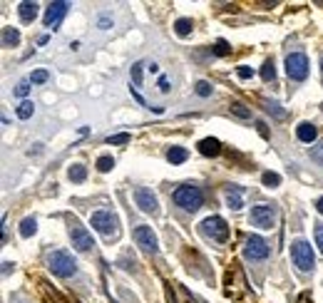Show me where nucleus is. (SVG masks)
Returning <instances> with one entry per match:
<instances>
[{"label": "nucleus", "instance_id": "nucleus-13", "mask_svg": "<svg viewBox=\"0 0 323 303\" xmlns=\"http://www.w3.org/2000/svg\"><path fill=\"white\" fill-rule=\"evenodd\" d=\"M296 137L301 139V142H306V144H311L316 137H318V129L311 124V122H301L298 127H296Z\"/></svg>", "mask_w": 323, "mask_h": 303}, {"label": "nucleus", "instance_id": "nucleus-28", "mask_svg": "<svg viewBox=\"0 0 323 303\" xmlns=\"http://www.w3.org/2000/svg\"><path fill=\"white\" fill-rule=\"evenodd\" d=\"M112 167H115V159H112V157H100V159H97V169H100V172H110Z\"/></svg>", "mask_w": 323, "mask_h": 303}, {"label": "nucleus", "instance_id": "nucleus-31", "mask_svg": "<svg viewBox=\"0 0 323 303\" xmlns=\"http://www.w3.org/2000/svg\"><path fill=\"white\" fill-rule=\"evenodd\" d=\"M236 75H239L241 80H251V77H254V70H251L249 65H241V67L236 70Z\"/></svg>", "mask_w": 323, "mask_h": 303}, {"label": "nucleus", "instance_id": "nucleus-21", "mask_svg": "<svg viewBox=\"0 0 323 303\" xmlns=\"http://www.w3.org/2000/svg\"><path fill=\"white\" fill-rule=\"evenodd\" d=\"M32 112H35V105H32L30 99H23V102L18 105V117H20V120H30Z\"/></svg>", "mask_w": 323, "mask_h": 303}, {"label": "nucleus", "instance_id": "nucleus-14", "mask_svg": "<svg viewBox=\"0 0 323 303\" xmlns=\"http://www.w3.org/2000/svg\"><path fill=\"white\" fill-rule=\"evenodd\" d=\"M37 10H40V5L37 3H28V0L18 5V15H20L23 23H32L37 18Z\"/></svg>", "mask_w": 323, "mask_h": 303}, {"label": "nucleus", "instance_id": "nucleus-38", "mask_svg": "<svg viewBox=\"0 0 323 303\" xmlns=\"http://www.w3.org/2000/svg\"><path fill=\"white\" fill-rule=\"evenodd\" d=\"M100 28H102V30H107V28H110V18H105V15H102V18H100Z\"/></svg>", "mask_w": 323, "mask_h": 303}, {"label": "nucleus", "instance_id": "nucleus-32", "mask_svg": "<svg viewBox=\"0 0 323 303\" xmlns=\"http://www.w3.org/2000/svg\"><path fill=\"white\" fill-rule=\"evenodd\" d=\"M28 92H30V82H28V80H23V82L15 87V94H18V97H28Z\"/></svg>", "mask_w": 323, "mask_h": 303}, {"label": "nucleus", "instance_id": "nucleus-35", "mask_svg": "<svg viewBox=\"0 0 323 303\" xmlns=\"http://www.w3.org/2000/svg\"><path fill=\"white\" fill-rule=\"evenodd\" d=\"M311 154H313V159H318V162H323V142L318 144V147H313V149H311Z\"/></svg>", "mask_w": 323, "mask_h": 303}, {"label": "nucleus", "instance_id": "nucleus-39", "mask_svg": "<svg viewBox=\"0 0 323 303\" xmlns=\"http://www.w3.org/2000/svg\"><path fill=\"white\" fill-rule=\"evenodd\" d=\"M316 209H318V214H323V196L316 201Z\"/></svg>", "mask_w": 323, "mask_h": 303}, {"label": "nucleus", "instance_id": "nucleus-19", "mask_svg": "<svg viewBox=\"0 0 323 303\" xmlns=\"http://www.w3.org/2000/svg\"><path fill=\"white\" fill-rule=\"evenodd\" d=\"M187 157H189V152L184 149V147H172V149L167 152V159H169L172 164H181V162H187Z\"/></svg>", "mask_w": 323, "mask_h": 303}, {"label": "nucleus", "instance_id": "nucleus-37", "mask_svg": "<svg viewBox=\"0 0 323 303\" xmlns=\"http://www.w3.org/2000/svg\"><path fill=\"white\" fill-rule=\"evenodd\" d=\"M159 90L164 92V94L169 92V80H167V77H162V80H159Z\"/></svg>", "mask_w": 323, "mask_h": 303}, {"label": "nucleus", "instance_id": "nucleus-6", "mask_svg": "<svg viewBox=\"0 0 323 303\" xmlns=\"http://www.w3.org/2000/svg\"><path fill=\"white\" fill-rule=\"evenodd\" d=\"M249 219H251V224H254L256 229H273L279 214H276V207H271V204H259V207L251 209V216H249Z\"/></svg>", "mask_w": 323, "mask_h": 303}, {"label": "nucleus", "instance_id": "nucleus-9", "mask_svg": "<svg viewBox=\"0 0 323 303\" xmlns=\"http://www.w3.org/2000/svg\"><path fill=\"white\" fill-rule=\"evenodd\" d=\"M70 239H72V246H75L77 251H82V254L95 246V243H92V234H89L80 221H75V219H72V224H70Z\"/></svg>", "mask_w": 323, "mask_h": 303}, {"label": "nucleus", "instance_id": "nucleus-17", "mask_svg": "<svg viewBox=\"0 0 323 303\" xmlns=\"http://www.w3.org/2000/svg\"><path fill=\"white\" fill-rule=\"evenodd\" d=\"M20 42V32L15 28H3V47H15Z\"/></svg>", "mask_w": 323, "mask_h": 303}, {"label": "nucleus", "instance_id": "nucleus-8", "mask_svg": "<svg viewBox=\"0 0 323 303\" xmlns=\"http://www.w3.org/2000/svg\"><path fill=\"white\" fill-rule=\"evenodd\" d=\"M67 10H70V3H67V0L50 3V5L45 8V18H42V25H45V28H53V30H58V25L62 23V18L67 15Z\"/></svg>", "mask_w": 323, "mask_h": 303}, {"label": "nucleus", "instance_id": "nucleus-40", "mask_svg": "<svg viewBox=\"0 0 323 303\" xmlns=\"http://www.w3.org/2000/svg\"><path fill=\"white\" fill-rule=\"evenodd\" d=\"M321 72H323V60H321Z\"/></svg>", "mask_w": 323, "mask_h": 303}, {"label": "nucleus", "instance_id": "nucleus-12", "mask_svg": "<svg viewBox=\"0 0 323 303\" xmlns=\"http://www.w3.org/2000/svg\"><path fill=\"white\" fill-rule=\"evenodd\" d=\"M134 241L137 246H142L147 254H157V234L152 231V226H137L134 229Z\"/></svg>", "mask_w": 323, "mask_h": 303}, {"label": "nucleus", "instance_id": "nucleus-23", "mask_svg": "<svg viewBox=\"0 0 323 303\" xmlns=\"http://www.w3.org/2000/svg\"><path fill=\"white\" fill-rule=\"evenodd\" d=\"M142 67H145V62H134V65H132V70H129V77H132L134 87H140V85H142Z\"/></svg>", "mask_w": 323, "mask_h": 303}, {"label": "nucleus", "instance_id": "nucleus-24", "mask_svg": "<svg viewBox=\"0 0 323 303\" xmlns=\"http://www.w3.org/2000/svg\"><path fill=\"white\" fill-rule=\"evenodd\" d=\"M261 182H264V186H271V189H273V186L281 184V177H279L276 172H266L264 177H261Z\"/></svg>", "mask_w": 323, "mask_h": 303}, {"label": "nucleus", "instance_id": "nucleus-3", "mask_svg": "<svg viewBox=\"0 0 323 303\" xmlns=\"http://www.w3.org/2000/svg\"><path fill=\"white\" fill-rule=\"evenodd\" d=\"M291 259L298 266V271H313V264H316V256H313V248L306 239H296L291 243Z\"/></svg>", "mask_w": 323, "mask_h": 303}, {"label": "nucleus", "instance_id": "nucleus-7", "mask_svg": "<svg viewBox=\"0 0 323 303\" xmlns=\"http://www.w3.org/2000/svg\"><path fill=\"white\" fill-rule=\"evenodd\" d=\"M202 231L219 243H224L229 239V226H226V221L221 216H209V219H204L202 221Z\"/></svg>", "mask_w": 323, "mask_h": 303}, {"label": "nucleus", "instance_id": "nucleus-2", "mask_svg": "<svg viewBox=\"0 0 323 303\" xmlns=\"http://www.w3.org/2000/svg\"><path fill=\"white\" fill-rule=\"evenodd\" d=\"M48 264H50V271L60 276V278H67V276H75L77 271V264H75V259H72V254L70 251H53L50 256H48Z\"/></svg>", "mask_w": 323, "mask_h": 303}, {"label": "nucleus", "instance_id": "nucleus-16", "mask_svg": "<svg viewBox=\"0 0 323 303\" xmlns=\"http://www.w3.org/2000/svg\"><path fill=\"white\" fill-rule=\"evenodd\" d=\"M199 152H202L204 157H216V154L221 152V142L214 139V137H206V139L199 142Z\"/></svg>", "mask_w": 323, "mask_h": 303}, {"label": "nucleus", "instance_id": "nucleus-18", "mask_svg": "<svg viewBox=\"0 0 323 303\" xmlns=\"http://www.w3.org/2000/svg\"><path fill=\"white\" fill-rule=\"evenodd\" d=\"M37 231V221H35V216H25L23 221H20V236H32Z\"/></svg>", "mask_w": 323, "mask_h": 303}, {"label": "nucleus", "instance_id": "nucleus-22", "mask_svg": "<svg viewBox=\"0 0 323 303\" xmlns=\"http://www.w3.org/2000/svg\"><path fill=\"white\" fill-rule=\"evenodd\" d=\"M192 28H194V25H192V20H189V18H181V20H176V23H174V30H176L179 37H187V35L192 32Z\"/></svg>", "mask_w": 323, "mask_h": 303}, {"label": "nucleus", "instance_id": "nucleus-4", "mask_svg": "<svg viewBox=\"0 0 323 303\" xmlns=\"http://www.w3.org/2000/svg\"><path fill=\"white\" fill-rule=\"evenodd\" d=\"M89 224H92V229L95 231H100L102 236H115L117 234V216L112 212H105V209H100V212H95L89 216Z\"/></svg>", "mask_w": 323, "mask_h": 303}, {"label": "nucleus", "instance_id": "nucleus-1", "mask_svg": "<svg viewBox=\"0 0 323 303\" xmlns=\"http://www.w3.org/2000/svg\"><path fill=\"white\" fill-rule=\"evenodd\" d=\"M174 204L181 207L184 212H197V209H202V204H204V194H202L199 186L184 184V186L174 189Z\"/></svg>", "mask_w": 323, "mask_h": 303}, {"label": "nucleus", "instance_id": "nucleus-15", "mask_svg": "<svg viewBox=\"0 0 323 303\" xmlns=\"http://www.w3.org/2000/svg\"><path fill=\"white\" fill-rule=\"evenodd\" d=\"M241 194H244V191H241L239 186H229V189L224 191V199H226V207H229V209H241V207H244Z\"/></svg>", "mask_w": 323, "mask_h": 303}, {"label": "nucleus", "instance_id": "nucleus-26", "mask_svg": "<svg viewBox=\"0 0 323 303\" xmlns=\"http://www.w3.org/2000/svg\"><path fill=\"white\" fill-rule=\"evenodd\" d=\"M48 77H50L48 70H35V72L30 75V82H32V85H42V82H48Z\"/></svg>", "mask_w": 323, "mask_h": 303}, {"label": "nucleus", "instance_id": "nucleus-36", "mask_svg": "<svg viewBox=\"0 0 323 303\" xmlns=\"http://www.w3.org/2000/svg\"><path fill=\"white\" fill-rule=\"evenodd\" d=\"M316 243H318V248L323 254V226H316Z\"/></svg>", "mask_w": 323, "mask_h": 303}, {"label": "nucleus", "instance_id": "nucleus-10", "mask_svg": "<svg viewBox=\"0 0 323 303\" xmlns=\"http://www.w3.org/2000/svg\"><path fill=\"white\" fill-rule=\"evenodd\" d=\"M268 243H266V239H261V236H249L246 239V246H244V256L246 259H251V261H264L266 256H268Z\"/></svg>", "mask_w": 323, "mask_h": 303}, {"label": "nucleus", "instance_id": "nucleus-25", "mask_svg": "<svg viewBox=\"0 0 323 303\" xmlns=\"http://www.w3.org/2000/svg\"><path fill=\"white\" fill-rule=\"evenodd\" d=\"M232 53V47H229V42L226 40H216V45H214V55H219V58H224V55H229Z\"/></svg>", "mask_w": 323, "mask_h": 303}, {"label": "nucleus", "instance_id": "nucleus-33", "mask_svg": "<svg viewBox=\"0 0 323 303\" xmlns=\"http://www.w3.org/2000/svg\"><path fill=\"white\" fill-rule=\"evenodd\" d=\"M232 112H234V115H239V117H244V120L249 117V110H244V105H239V102H234V105H232Z\"/></svg>", "mask_w": 323, "mask_h": 303}, {"label": "nucleus", "instance_id": "nucleus-20", "mask_svg": "<svg viewBox=\"0 0 323 303\" xmlns=\"http://www.w3.org/2000/svg\"><path fill=\"white\" fill-rule=\"evenodd\" d=\"M67 177H70V182H85L87 169H85L82 164H72V167L67 169Z\"/></svg>", "mask_w": 323, "mask_h": 303}, {"label": "nucleus", "instance_id": "nucleus-29", "mask_svg": "<svg viewBox=\"0 0 323 303\" xmlns=\"http://www.w3.org/2000/svg\"><path fill=\"white\" fill-rule=\"evenodd\" d=\"M129 142V134L127 132H122V134H110L107 137V144H127Z\"/></svg>", "mask_w": 323, "mask_h": 303}, {"label": "nucleus", "instance_id": "nucleus-27", "mask_svg": "<svg viewBox=\"0 0 323 303\" xmlns=\"http://www.w3.org/2000/svg\"><path fill=\"white\" fill-rule=\"evenodd\" d=\"M261 77H264L266 82H271L273 77H276V67H273V60H268L264 65V70H261Z\"/></svg>", "mask_w": 323, "mask_h": 303}, {"label": "nucleus", "instance_id": "nucleus-34", "mask_svg": "<svg viewBox=\"0 0 323 303\" xmlns=\"http://www.w3.org/2000/svg\"><path fill=\"white\" fill-rule=\"evenodd\" d=\"M266 110H268V112H273V115H279V117H284V110H279V105H276V102H266Z\"/></svg>", "mask_w": 323, "mask_h": 303}, {"label": "nucleus", "instance_id": "nucleus-11", "mask_svg": "<svg viewBox=\"0 0 323 303\" xmlns=\"http://www.w3.org/2000/svg\"><path fill=\"white\" fill-rule=\"evenodd\" d=\"M134 201H137V207H140L145 214H157V212H159L157 196L152 194V189H147V186L134 189Z\"/></svg>", "mask_w": 323, "mask_h": 303}, {"label": "nucleus", "instance_id": "nucleus-5", "mask_svg": "<svg viewBox=\"0 0 323 303\" xmlns=\"http://www.w3.org/2000/svg\"><path fill=\"white\" fill-rule=\"evenodd\" d=\"M308 58H306V53H291L289 58H286V72H289V77L296 80V82H303L306 77H308Z\"/></svg>", "mask_w": 323, "mask_h": 303}, {"label": "nucleus", "instance_id": "nucleus-30", "mask_svg": "<svg viewBox=\"0 0 323 303\" xmlns=\"http://www.w3.org/2000/svg\"><path fill=\"white\" fill-rule=\"evenodd\" d=\"M194 90H197V94H199V97H209V94H211V85H209L206 80H199Z\"/></svg>", "mask_w": 323, "mask_h": 303}]
</instances>
